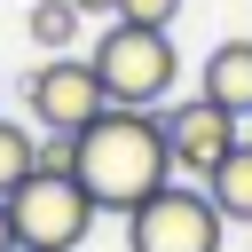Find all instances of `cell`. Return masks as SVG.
<instances>
[{"label":"cell","mask_w":252,"mask_h":252,"mask_svg":"<svg viewBox=\"0 0 252 252\" xmlns=\"http://www.w3.org/2000/svg\"><path fill=\"white\" fill-rule=\"evenodd\" d=\"M173 181V150H165V118L158 110H126L110 102L87 134H79V189L102 213H134L142 197H158Z\"/></svg>","instance_id":"cell-1"},{"label":"cell","mask_w":252,"mask_h":252,"mask_svg":"<svg viewBox=\"0 0 252 252\" xmlns=\"http://www.w3.org/2000/svg\"><path fill=\"white\" fill-rule=\"evenodd\" d=\"M94 79H102V94L126 102V110H165V94H173V79H181V47H173V32L110 24V32L94 39Z\"/></svg>","instance_id":"cell-2"},{"label":"cell","mask_w":252,"mask_h":252,"mask_svg":"<svg viewBox=\"0 0 252 252\" xmlns=\"http://www.w3.org/2000/svg\"><path fill=\"white\" fill-rule=\"evenodd\" d=\"M94 197L79 189V173H32L16 197H8V220H16V252H79L87 228H94Z\"/></svg>","instance_id":"cell-3"},{"label":"cell","mask_w":252,"mask_h":252,"mask_svg":"<svg viewBox=\"0 0 252 252\" xmlns=\"http://www.w3.org/2000/svg\"><path fill=\"white\" fill-rule=\"evenodd\" d=\"M220 236H228L220 205L189 181H165L126 213V252H220Z\"/></svg>","instance_id":"cell-4"},{"label":"cell","mask_w":252,"mask_h":252,"mask_svg":"<svg viewBox=\"0 0 252 252\" xmlns=\"http://www.w3.org/2000/svg\"><path fill=\"white\" fill-rule=\"evenodd\" d=\"M24 102H32V126H39V134H87V126L110 110V94H102V79H94V55H47V63L24 79Z\"/></svg>","instance_id":"cell-5"},{"label":"cell","mask_w":252,"mask_h":252,"mask_svg":"<svg viewBox=\"0 0 252 252\" xmlns=\"http://www.w3.org/2000/svg\"><path fill=\"white\" fill-rule=\"evenodd\" d=\"M158 118H165L173 173H197V181H205V173L244 142V118H228V110H220V102H205V94H197V102H173V110H158Z\"/></svg>","instance_id":"cell-6"},{"label":"cell","mask_w":252,"mask_h":252,"mask_svg":"<svg viewBox=\"0 0 252 252\" xmlns=\"http://www.w3.org/2000/svg\"><path fill=\"white\" fill-rule=\"evenodd\" d=\"M197 94L220 102L228 118H252V39H220L197 71Z\"/></svg>","instance_id":"cell-7"},{"label":"cell","mask_w":252,"mask_h":252,"mask_svg":"<svg viewBox=\"0 0 252 252\" xmlns=\"http://www.w3.org/2000/svg\"><path fill=\"white\" fill-rule=\"evenodd\" d=\"M205 197L220 205V220H244V228H252V142H236V150L205 173Z\"/></svg>","instance_id":"cell-8"},{"label":"cell","mask_w":252,"mask_h":252,"mask_svg":"<svg viewBox=\"0 0 252 252\" xmlns=\"http://www.w3.org/2000/svg\"><path fill=\"white\" fill-rule=\"evenodd\" d=\"M32 173H39V126H16V118H0V197H16Z\"/></svg>","instance_id":"cell-9"},{"label":"cell","mask_w":252,"mask_h":252,"mask_svg":"<svg viewBox=\"0 0 252 252\" xmlns=\"http://www.w3.org/2000/svg\"><path fill=\"white\" fill-rule=\"evenodd\" d=\"M79 24H87V16H79L71 0H39V8L24 16V32H32V47H39V55H71Z\"/></svg>","instance_id":"cell-10"},{"label":"cell","mask_w":252,"mask_h":252,"mask_svg":"<svg viewBox=\"0 0 252 252\" xmlns=\"http://www.w3.org/2000/svg\"><path fill=\"white\" fill-rule=\"evenodd\" d=\"M181 0H118V24H150V32H173Z\"/></svg>","instance_id":"cell-11"},{"label":"cell","mask_w":252,"mask_h":252,"mask_svg":"<svg viewBox=\"0 0 252 252\" xmlns=\"http://www.w3.org/2000/svg\"><path fill=\"white\" fill-rule=\"evenodd\" d=\"M39 173H79V134H39Z\"/></svg>","instance_id":"cell-12"},{"label":"cell","mask_w":252,"mask_h":252,"mask_svg":"<svg viewBox=\"0 0 252 252\" xmlns=\"http://www.w3.org/2000/svg\"><path fill=\"white\" fill-rule=\"evenodd\" d=\"M71 8H79V16H110V24H118V0H71Z\"/></svg>","instance_id":"cell-13"},{"label":"cell","mask_w":252,"mask_h":252,"mask_svg":"<svg viewBox=\"0 0 252 252\" xmlns=\"http://www.w3.org/2000/svg\"><path fill=\"white\" fill-rule=\"evenodd\" d=\"M0 252H16V220H8V197H0Z\"/></svg>","instance_id":"cell-14"}]
</instances>
